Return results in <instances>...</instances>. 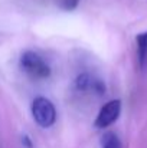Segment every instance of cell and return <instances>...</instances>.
<instances>
[{
  "label": "cell",
  "instance_id": "cell-1",
  "mask_svg": "<svg viewBox=\"0 0 147 148\" xmlns=\"http://www.w3.org/2000/svg\"><path fill=\"white\" fill-rule=\"evenodd\" d=\"M20 68L26 75L35 79H46L50 76V66L48 62L33 50H26L22 53Z\"/></svg>",
  "mask_w": 147,
  "mask_h": 148
},
{
  "label": "cell",
  "instance_id": "cell-3",
  "mask_svg": "<svg viewBox=\"0 0 147 148\" xmlns=\"http://www.w3.org/2000/svg\"><path fill=\"white\" fill-rule=\"evenodd\" d=\"M120 112H121V101L120 99H112V101L107 102L98 112L97 118H95V127L97 128L110 127L114 121H117V118L120 116Z\"/></svg>",
  "mask_w": 147,
  "mask_h": 148
},
{
  "label": "cell",
  "instance_id": "cell-2",
  "mask_svg": "<svg viewBox=\"0 0 147 148\" xmlns=\"http://www.w3.org/2000/svg\"><path fill=\"white\" fill-rule=\"evenodd\" d=\"M32 115H33L35 122L39 127L49 128L56 121L55 105L45 97H38V98H35L33 103H32Z\"/></svg>",
  "mask_w": 147,
  "mask_h": 148
},
{
  "label": "cell",
  "instance_id": "cell-5",
  "mask_svg": "<svg viewBox=\"0 0 147 148\" xmlns=\"http://www.w3.org/2000/svg\"><path fill=\"white\" fill-rule=\"evenodd\" d=\"M101 145L102 148H123L120 138L114 132H105L101 137Z\"/></svg>",
  "mask_w": 147,
  "mask_h": 148
},
{
  "label": "cell",
  "instance_id": "cell-4",
  "mask_svg": "<svg viewBox=\"0 0 147 148\" xmlns=\"http://www.w3.org/2000/svg\"><path fill=\"white\" fill-rule=\"evenodd\" d=\"M137 40V55H139V63L144 69L147 66V32H143L136 36Z\"/></svg>",
  "mask_w": 147,
  "mask_h": 148
},
{
  "label": "cell",
  "instance_id": "cell-6",
  "mask_svg": "<svg viewBox=\"0 0 147 148\" xmlns=\"http://www.w3.org/2000/svg\"><path fill=\"white\" fill-rule=\"evenodd\" d=\"M58 4H59L61 9L71 12V10H75L78 7L79 0H58Z\"/></svg>",
  "mask_w": 147,
  "mask_h": 148
},
{
  "label": "cell",
  "instance_id": "cell-7",
  "mask_svg": "<svg viewBox=\"0 0 147 148\" xmlns=\"http://www.w3.org/2000/svg\"><path fill=\"white\" fill-rule=\"evenodd\" d=\"M22 141H23V143L26 144V147H28V148H30V147H32V143H30V140L28 138V135H23V138H22Z\"/></svg>",
  "mask_w": 147,
  "mask_h": 148
}]
</instances>
